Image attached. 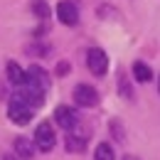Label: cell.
<instances>
[{"label":"cell","mask_w":160,"mask_h":160,"mask_svg":"<svg viewBox=\"0 0 160 160\" xmlns=\"http://www.w3.org/2000/svg\"><path fill=\"white\" fill-rule=\"evenodd\" d=\"M158 86H160V81H158Z\"/></svg>","instance_id":"17"},{"label":"cell","mask_w":160,"mask_h":160,"mask_svg":"<svg viewBox=\"0 0 160 160\" xmlns=\"http://www.w3.org/2000/svg\"><path fill=\"white\" fill-rule=\"evenodd\" d=\"M15 153L22 160H32L35 158V143H30L27 138H18L15 140Z\"/></svg>","instance_id":"9"},{"label":"cell","mask_w":160,"mask_h":160,"mask_svg":"<svg viewBox=\"0 0 160 160\" xmlns=\"http://www.w3.org/2000/svg\"><path fill=\"white\" fill-rule=\"evenodd\" d=\"M8 79H10V84H15V86H27V72L22 69L20 64L10 62L8 64Z\"/></svg>","instance_id":"8"},{"label":"cell","mask_w":160,"mask_h":160,"mask_svg":"<svg viewBox=\"0 0 160 160\" xmlns=\"http://www.w3.org/2000/svg\"><path fill=\"white\" fill-rule=\"evenodd\" d=\"M54 143H57V136H54L52 123L42 121L40 126L35 128V148H40L42 153H49V150L54 148Z\"/></svg>","instance_id":"1"},{"label":"cell","mask_w":160,"mask_h":160,"mask_svg":"<svg viewBox=\"0 0 160 160\" xmlns=\"http://www.w3.org/2000/svg\"><path fill=\"white\" fill-rule=\"evenodd\" d=\"M67 148L69 150H84L86 148V138H77L74 133H69L67 136Z\"/></svg>","instance_id":"12"},{"label":"cell","mask_w":160,"mask_h":160,"mask_svg":"<svg viewBox=\"0 0 160 160\" xmlns=\"http://www.w3.org/2000/svg\"><path fill=\"white\" fill-rule=\"evenodd\" d=\"M94 160H116L113 148H111L108 143H99V145H96V153H94Z\"/></svg>","instance_id":"11"},{"label":"cell","mask_w":160,"mask_h":160,"mask_svg":"<svg viewBox=\"0 0 160 160\" xmlns=\"http://www.w3.org/2000/svg\"><path fill=\"white\" fill-rule=\"evenodd\" d=\"M2 160H18V155H10V153H5V155H2Z\"/></svg>","instance_id":"15"},{"label":"cell","mask_w":160,"mask_h":160,"mask_svg":"<svg viewBox=\"0 0 160 160\" xmlns=\"http://www.w3.org/2000/svg\"><path fill=\"white\" fill-rule=\"evenodd\" d=\"M123 160H138V158H136V155H126Z\"/></svg>","instance_id":"16"},{"label":"cell","mask_w":160,"mask_h":160,"mask_svg":"<svg viewBox=\"0 0 160 160\" xmlns=\"http://www.w3.org/2000/svg\"><path fill=\"white\" fill-rule=\"evenodd\" d=\"M8 116H10L12 123H18V126H27L30 118H32V108H30V106H25V103H20V101H10Z\"/></svg>","instance_id":"5"},{"label":"cell","mask_w":160,"mask_h":160,"mask_svg":"<svg viewBox=\"0 0 160 160\" xmlns=\"http://www.w3.org/2000/svg\"><path fill=\"white\" fill-rule=\"evenodd\" d=\"M57 18H59V22H64V25H77V22H79V10H77L74 2L64 0V2L57 5Z\"/></svg>","instance_id":"6"},{"label":"cell","mask_w":160,"mask_h":160,"mask_svg":"<svg viewBox=\"0 0 160 160\" xmlns=\"http://www.w3.org/2000/svg\"><path fill=\"white\" fill-rule=\"evenodd\" d=\"M133 77H136V81H140V84H148V81L153 79V72H150L148 64L136 62V64H133Z\"/></svg>","instance_id":"10"},{"label":"cell","mask_w":160,"mask_h":160,"mask_svg":"<svg viewBox=\"0 0 160 160\" xmlns=\"http://www.w3.org/2000/svg\"><path fill=\"white\" fill-rule=\"evenodd\" d=\"M74 101H77L79 106L91 108V106L99 103V94H96L94 86H89V84H79V86H74Z\"/></svg>","instance_id":"4"},{"label":"cell","mask_w":160,"mask_h":160,"mask_svg":"<svg viewBox=\"0 0 160 160\" xmlns=\"http://www.w3.org/2000/svg\"><path fill=\"white\" fill-rule=\"evenodd\" d=\"M54 121L59 123L62 128L72 131V128L77 126V113H74V108H69V106H57V108H54Z\"/></svg>","instance_id":"7"},{"label":"cell","mask_w":160,"mask_h":160,"mask_svg":"<svg viewBox=\"0 0 160 160\" xmlns=\"http://www.w3.org/2000/svg\"><path fill=\"white\" fill-rule=\"evenodd\" d=\"M27 86L44 94V91L49 89V77H47V72H44L42 67H37V64L30 67V69H27Z\"/></svg>","instance_id":"3"},{"label":"cell","mask_w":160,"mask_h":160,"mask_svg":"<svg viewBox=\"0 0 160 160\" xmlns=\"http://www.w3.org/2000/svg\"><path fill=\"white\" fill-rule=\"evenodd\" d=\"M32 10H35V15L42 18V20H44V18H49V8H47V2H44V0H35V2H32Z\"/></svg>","instance_id":"13"},{"label":"cell","mask_w":160,"mask_h":160,"mask_svg":"<svg viewBox=\"0 0 160 160\" xmlns=\"http://www.w3.org/2000/svg\"><path fill=\"white\" fill-rule=\"evenodd\" d=\"M86 64H89L91 74L103 77V74H106V69H108V57H106V52H103V49L94 47V49H89V54H86Z\"/></svg>","instance_id":"2"},{"label":"cell","mask_w":160,"mask_h":160,"mask_svg":"<svg viewBox=\"0 0 160 160\" xmlns=\"http://www.w3.org/2000/svg\"><path fill=\"white\" fill-rule=\"evenodd\" d=\"M67 72H69V64H67V62L57 64V74H67Z\"/></svg>","instance_id":"14"}]
</instances>
